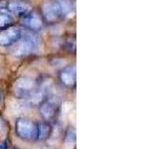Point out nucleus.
<instances>
[{"label": "nucleus", "instance_id": "obj_8", "mask_svg": "<svg viewBox=\"0 0 159 149\" xmlns=\"http://www.w3.org/2000/svg\"><path fill=\"white\" fill-rule=\"evenodd\" d=\"M6 9L13 15L23 16L29 12L30 6L26 2L20 1V0H11L10 2H8Z\"/></svg>", "mask_w": 159, "mask_h": 149}, {"label": "nucleus", "instance_id": "obj_4", "mask_svg": "<svg viewBox=\"0 0 159 149\" xmlns=\"http://www.w3.org/2000/svg\"><path fill=\"white\" fill-rule=\"evenodd\" d=\"M38 126L26 118H19L16 122V132L23 139H34L37 137Z\"/></svg>", "mask_w": 159, "mask_h": 149}, {"label": "nucleus", "instance_id": "obj_6", "mask_svg": "<svg viewBox=\"0 0 159 149\" xmlns=\"http://www.w3.org/2000/svg\"><path fill=\"white\" fill-rule=\"evenodd\" d=\"M22 24L33 32H38L43 27V21L37 12H28L23 15Z\"/></svg>", "mask_w": 159, "mask_h": 149}, {"label": "nucleus", "instance_id": "obj_11", "mask_svg": "<svg viewBox=\"0 0 159 149\" xmlns=\"http://www.w3.org/2000/svg\"><path fill=\"white\" fill-rule=\"evenodd\" d=\"M50 134V126L45 123H41L38 125V131H37V137L39 139H45L49 136Z\"/></svg>", "mask_w": 159, "mask_h": 149}, {"label": "nucleus", "instance_id": "obj_9", "mask_svg": "<svg viewBox=\"0 0 159 149\" xmlns=\"http://www.w3.org/2000/svg\"><path fill=\"white\" fill-rule=\"evenodd\" d=\"M76 67L73 65V66H68L62 70L60 73V79L65 86L73 87L76 84Z\"/></svg>", "mask_w": 159, "mask_h": 149}, {"label": "nucleus", "instance_id": "obj_7", "mask_svg": "<svg viewBox=\"0 0 159 149\" xmlns=\"http://www.w3.org/2000/svg\"><path fill=\"white\" fill-rule=\"evenodd\" d=\"M59 104H60L59 99L56 97H52L49 101L42 103L41 107H40V112H41L43 117L49 119L55 115V113H56L59 107Z\"/></svg>", "mask_w": 159, "mask_h": 149}, {"label": "nucleus", "instance_id": "obj_5", "mask_svg": "<svg viewBox=\"0 0 159 149\" xmlns=\"http://www.w3.org/2000/svg\"><path fill=\"white\" fill-rule=\"evenodd\" d=\"M22 35L21 29L17 26H8L0 31V46L10 47L16 43Z\"/></svg>", "mask_w": 159, "mask_h": 149}, {"label": "nucleus", "instance_id": "obj_10", "mask_svg": "<svg viewBox=\"0 0 159 149\" xmlns=\"http://www.w3.org/2000/svg\"><path fill=\"white\" fill-rule=\"evenodd\" d=\"M12 22V14L7 9H0V28L8 27Z\"/></svg>", "mask_w": 159, "mask_h": 149}, {"label": "nucleus", "instance_id": "obj_15", "mask_svg": "<svg viewBox=\"0 0 159 149\" xmlns=\"http://www.w3.org/2000/svg\"><path fill=\"white\" fill-rule=\"evenodd\" d=\"M2 126H3V123H2V119L1 117H0V130L2 129Z\"/></svg>", "mask_w": 159, "mask_h": 149}, {"label": "nucleus", "instance_id": "obj_16", "mask_svg": "<svg viewBox=\"0 0 159 149\" xmlns=\"http://www.w3.org/2000/svg\"><path fill=\"white\" fill-rule=\"evenodd\" d=\"M37 149H50V148H48V147H45V146H43V147H39V148H37Z\"/></svg>", "mask_w": 159, "mask_h": 149}, {"label": "nucleus", "instance_id": "obj_14", "mask_svg": "<svg viewBox=\"0 0 159 149\" xmlns=\"http://www.w3.org/2000/svg\"><path fill=\"white\" fill-rule=\"evenodd\" d=\"M0 149H6V145H5L4 143H2L1 145H0Z\"/></svg>", "mask_w": 159, "mask_h": 149}, {"label": "nucleus", "instance_id": "obj_2", "mask_svg": "<svg viewBox=\"0 0 159 149\" xmlns=\"http://www.w3.org/2000/svg\"><path fill=\"white\" fill-rule=\"evenodd\" d=\"M43 17L49 23H55L64 16L63 10L59 0H48L42 6Z\"/></svg>", "mask_w": 159, "mask_h": 149}, {"label": "nucleus", "instance_id": "obj_12", "mask_svg": "<svg viewBox=\"0 0 159 149\" xmlns=\"http://www.w3.org/2000/svg\"><path fill=\"white\" fill-rule=\"evenodd\" d=\"M65 143H66V146L69 147H72L76 143V130L74 128L69 129L66 135V139H65Z\"/></svg>", "mask_w": 159, "mask_h": 149}, {"label": "nucleus", "instance_id": "obj_3", "mask_svg": "<svg viewBox=\"0 0 159 149\" xmlns=\"http://www.w3.org/2000/svg\"><path fill=\"white\" fill-rule=\"evenodd\" d=\"M36 88L37 84L34 79L29 78H21L15 83V96L20 98H29L31 94L36 91Z\"/></svg>", "mask_w": 159, "mask_h": 149}, {"label": "nucleus", "instance_id": "obj_1", "mask_svg": "<svg viewBox=\"0 0 159 149\" xmlns=\"http://www.w3.org/2000/svg\"><path fill=\"white\" fill-rule=\"evenodd\" d=\"M39 39L33 33L22 34L20 39L15 43V47L13 48V54L15 56H27L32 54L38 48Z\"/></svg>", "mask_w": 159, "mask_h": 149}, {"label": "nucleus", "instance_id": "obj_13", "mask_svg": "<svg viewBox=\"0 0 159 149\" xmlns=\"http://www.w3.org/2000/svg\"><path fill=\"white\" fill-rule=\"evenodd\" d=\"M68 49L70 50V51H75L76 50V40L73 39H69L68 40Z\"/></svg>", "mask_w": 159, "mask_h": 149}]
</instances>
